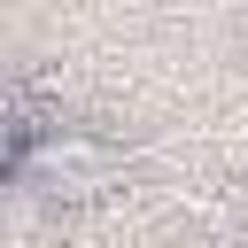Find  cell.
<instances>
[{
    "label": "cell",
    "instance_id": "1",
    "mask_svg": "<svg viewBox=\"0 0 248 248\" xmlns=\"http://www.w3.org/2000/svg\"><path fill=\"white\" fill-rule=\"evenodd\" d=\"M124 170H132V155H124L101 124H70V116H54V124H46V140H39L23 163H0V178H8V186L39 194V202H54V209L108 202V194L124 186Z\"/></svg>",
    "mask_w": 248,
    "mask_h": 248
}]
</instances>
